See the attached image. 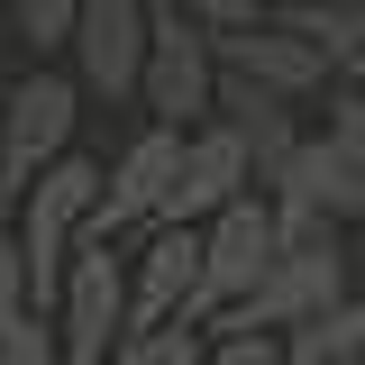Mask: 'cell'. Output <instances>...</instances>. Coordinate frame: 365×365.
Returning a JSON list of instances; mask_svg holds the SVG:
<instances>
[{
    "label": "cell",
    "instance_id": "1",
    "mask_svg": "<svg viewBox=\"0 0 365 365\" xmlns=\"http://www.w3.org/2000/svg\"><path fill=\"white\" fill-rule=\"evenodd\" d=\"M356 283H347V228L329 220H283L274 210V265L265 283L247 292V311L220 319V329H247V338H292V329H311L319 311H338ZM210 329V338H220Z\"/></svg>",
    "mask_w": 365,
    "mask_h": 365
},
{
    "label": "cell",
    "instance_id": "13",
    "mask_svg": "<svg viewBox=\"0 0 365 365\" xmlns=\"http://www.w3.org/2000/svg\"><path fill=\"white\" fill-rule=\"evenodd\" d=\"M210 119L237 137V155H247L256 192H265V182L283 174V155L302 146V110H292V101H274V91H256V83H237V73H220V91H210Z\"/></svg>",
    "mask_w": 365,
    "mask_h": 365
},
{
    "label": "cell",
    "instance_id": "9",
    "mask_svg": "<svg viewBox=\"0 0 365 365\" xmlns=\"http://www.w3.org/2000/svg\"><path fill=\"white\" fill-rule=\"evenodd\" d=\"M174 155H182V128H146L101 165V220H91V237H137V228H155L165 220V192H174Z\"/></svg>",
    "mask_w": 365,
    "mask_h": 365
},
{
    "label": "cell",
    "instance_id": "8",
    "mask_svg": "<svg viewBox=\"0 0 365 365\" xmlns=\"http://www.w3.org/2000/svg\"><path fill=\"white\" fill-rule=\"evenodd\" d=\"M64 55H73V91H83V101L137 110V64H146V0H73Z\"/></svg>",
    "mask_w": 365,
    "mask_h": 365
},
{
    "label": "cell",
    "instance_id": "19",
    "mask_svg": "<svg viewBox=\"0 0 365 365\" xmlns=\"http://www.w3.org/2000/svg\"><path fill=\"white\" fill-rule=\"evenodd\" d=\"M174 9L192 19V28H201V37H228V28H256L274 0H174Z\"/></svg>",
    "mask_w": 365,
    "mask_h": 365
},
{
    "label": "cell",
    "instance_id": "11",
    "mask_svg": "<svg viewBox=\"0 0 365 365\" xmlns=\"http://www.w3.org/2000/svg\"><path fill=\"white\" fill-rule=\"evenodd\" d=\"M210 55H220V73H237V83L274 91V101H311V91H329V64L311 55V37H292L283 19H256V28H228V37H210Z\"/></svg>",
    "mask_w": 365,
    "mask_h": 365
},
{
    "label": "cell",
    "instance_id": "20",
    "mask_svg": "<svg viewBox=\"0 0 365 365\" xmlns=\"http://www.w3.org/2000/svg\"><path fill=\"white\" fill-rule=\"evenodd\" d=\"M28 311V265H19V247H9V228H0V329Z\"/></svg>",
    "mask_w": 365,
    "mask_h": 365
},
{
    "label": "cell",
    "instance_id": "21",
    "mask_svg": "<svg viewBox=\"0 0 365 365\" xmlns=\"http://www.w3.org/2000/svg\"><path fill=\"white\" fill-rule=\"evenodd\" d=\"M347 283H356V292H365V220L347 228Z\"/></svg>",
    "mask_w": 365,
    "mask_h": 365
},
{
    "label": "cell",
    "instance_id": "6",
    "mask_svg": "<svg viewBox=\"0 0 365 365\" xmlns=\"http://www.w3.org/2000/svg\"><path fill=\"white\" fill-rule=\"evenodd\" d=\"M46 329H55V365H101L119 347V329H128V265H119L110 237L73 247V265H64L55 302H46Z\"/></svg>",
    "mask_w": 365,
    "mask_h": 365
},
{
    "label": "cell",
    "instance_id": "24",
    "mask_svg": "<svg viewBox=\"0 0 365 365\" xmlns=\"http://www.w3.org/2000/svg\"><path fill=\"white\" fill-rule=\"evenodd\" d=\"M0 210H9V192H0Z\"/></svg>",
    "mask_w": 365,
    "mask_h": 365
},
{
    "label": "cell",
    "instance_id": "16",
    "mask_svg": "<svg viewBox=\"0 0 365 365\" xmlns=\"http://www.w3.org/2000/svg\"><path fill=\"white\" fill-rule=\"evenodd\" d=\"M192 356H201V329L165 319V329H119V347L101 365H192Z\"/></svg>",
    "mask_w": 365,
    "mask_h": 365
},
{
    "label": "cell",
    "instance_id": "7",
    "mask_svg": "<svg viewBox=\"0 0 365 365\" xmlns=\"http://www.w3.org/2000/svg\"><path fill=\"white\" fill-rule=\"evenodd\" d=\"M73 128H83V91L73 73H9L0 83V192L19 201L28 174H46L55 155H73Z\"/></svg>",
    "mask_w": 365,
    "mask_h": 365
},
{
    "label": "cell",
    "instance_id": "4",
    "mask_svg": "<svg viewBox=\"0 0 365 365\" xmlns=\"http://www.w3.org/2000/svg\"><path fill=\"white\" fill-rule=\"evenodd\" d=\"M265 265H274V201H265V192L210 210V220H201V283H192L182 329L210 338L220 319H237V311H247V292L265 283Z\"/></svg>",
    "mask_w": 365,
    "mask_h": 365
},
{
    "label": "cell",
    "instance_id": "14",
    "mask_svg": "<svg viewBox=\"0 0 365 365\" xmlns=\"http://www.w3.org/2000/svg\"><path fill=\"white\" fill-rule=\"evenodd\" d=\"M274 19L292 37H311V55L329 64V83L365 101V9H329V0H274Z\"/></svg>",
    "mask_w": 365,
    "mask_h": 365
},
{
    "label": "cell",
    "instance_id": "10",
    "mask_svg": "<svg viewBox=\"0 0 365 365\" xmlns=\"http://www.w3.org/2000/svg\"><path fill=\"white\" fill-rule=\"evenodd\" d=\"M128 265V329H165V319L192 311V283H201V228L182 220H155L119 247Z\"/></svg>",
    "mask_w": 365,
    "mask_h": 365
},
{
    "label": "cell",
    "instance_id": "15",
    "mask_svg": "<svg viewBox=\"0 0 365 365\" xmlns=\"http://www.w3.org/2000/svg\"><path fill=\"white\" fill-rule=\"evenodd\" d=\"M283 356L292 365H365V292H347L338 311H319L311 329H292Z\"/></svg>",
    "mask_w": 365,
    "mask_h": 365
},
{
    "label": "cell",
    "instance_id": "23",
    "mask_svg": "<svg viewBox=\"0 0 365 365\" xmlns=\"http://www.w3.org/2000/svg\"><path fill=\"white\" fill-rule=\"evenodd\" d=\"M329 9H365V0H329Z\"/></svg>",
    "mask_w": 365,
    "mask_h": 365
},
{
    "label": "cell",
    "instance_id": "17",
    "mask_svg": "<svg viewBox=\"0 0 365 365\" xmlns=\"http://www.w3.org/2000/svg\"><path fill=\"white\" fill-rule=\"evenodd\" d=\"M0 365H55V329H46V311H19L9 329H0Z\"/></svg>",
    "mask_w": 365,
    "mask_h": 365
},
{
    "label": "cell",
    "instance_id": "3",
    "mask_svg": "<svg viewBox=\"0 0 365 365\" xmlns=\"http://www.w3.org/2000/svg\"><path fill=\"white\" fill-rule=\"evenodd\" d=\"M265 201L283 220H329V228L365 220V101L356 91H329V119L302 128V146L283 155V174L265 182Z\"/></svg>",
    "mask_w": 365,
    "mask_h": 365
},
{
    "label": "cell",
    "instance_id": "12",
    "mask_svg": "<svg viewBox=\"0 0 365 365\" xmlns=\"http://www.w3.org/2000/svg\"><path fill=\"white\" fill-rule=\"evenodd\" d=\"M247 192H256V174H247V155H237V137H228L220 119L182 128V155H174V192H165V220L201 228L210 210H228V201H247Z\"/></svg>",
    "mask_w": 365,
    "mask_h": 365
},
{
    "label": "cell",
    "instance_id": "18",
    "mask_svg": "<svg viewBox=\"0 0 365 365\" xmlns=\"http://www.w3.org/2000/svg\"><path fill=\"white\" fill-rule=\"evenodd\" d=\"M192 365H283V338H247V329H220V338H201V356Z\"/></svg>",
    "mask_w": 365,
    "mask_h": 365
},
{
    "label": "cell",
    "instance_id": "5",
    "mask_svg": "<svg viewBox=\"0 0 365 365\" xmlns=\"http://www.w3.org/2000/svg\"><path fill=\"white\" fill-rule=\"evenodd\" d=\"M220 91V55L210 37L182 19L174 0H146V64H137V110L155 128H201Z\"/></svg>",
    "mask_w": 365,
    "mask_h": 365
},
{
    "label": "cell",
    "instance_id": "25",
    "mask_svg": "<svg viewBox=\"0 0 365 365\" xmlns=\"http://www.w3.org/2000/svg\"><path fill=\"white\" fill-rule=\"evenodd\" d=\"M283 365H292V356H283Z\"/></svg>",
    "mask_w": 365,
    "mask_h": 365
},
{
    "label": "cell",
    "instance_id": "2",
    "mask_svg": "<svg viewBox=\"0 0 365 365\" xmlns=\"http://www.w3.org/2000/svg\"><path fill=\"white\" fill-rule=\"evenodd\" d=\"M91 220H101V165H91L83 146L73 155H55L46 174H28V192L9 201V247H19V265H28V311H46L55 302V283H64V265H73V247L91 237Z\"/></svg>",
    "mask_w": 365,
    "mask_h": 365
},
{
    "label": "cell",
    "instance_id": "22",
    "mask_svg": "<svg viewBox=\"0 0 365 365\" xmlns=\"http://www.w3.org/2000/svg\"><path fill=\"white\" fill-rule=\"evenodd\" d=\"M9 55H19V37H9V19H0V83H9Z\"/></svg>",
    "mask_w": 365,
    "mask_h": 365
}]
</instances>
